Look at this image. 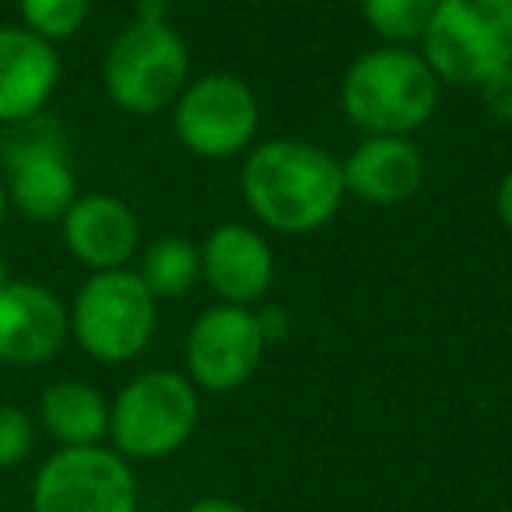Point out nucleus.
<instances>
[{"instance_id":"1","label":"nucleus","mask_w":512,"mask_h":512,"mask_svg":"<svg viewBox=\"0 0 512 512\" xmlns=\"http://www.w3.org/2000/svg\"><path fill=\"white\" fill-rule=\"evenodd\" d=\"M239 186L253 218L281 235L320 232L348 197L341 158L295 137L253 144L242 162Z\"/></svg>"},{"instance_id":"2","label":"nucleus","mask_w":512,"mask_h":512,"mask_svg":"<svg viewBox=\"0 0 512 512\" xmlns=\"http://www.w3.org/2000/svg\"><path fill=\"white\" fill-rule=\"evenodd\" d=\"M442 81L411 46H379L348 67L341 109L365 137H411L432 120Z\"/></svg>"},{"instance_id":"3","label":"nucleus","mask_w":512,"mask_h":512,"mask_svg":"<svg viewBox=\"0 0 512 512\" xmlns=\"http://www.w3.org/2000/svg\"><path fill=\"white\" fill-rule=\"evenodd\" d=\"M200 393L176 369L134 376L109 404V442L123 460H165L197 432Z\"/></svg>"},{"instance_id":"4","label":"nucleus","mask_w":512,"mask_h":512,"mask_svg":"<svg viewBox=\"0 0 512 512\" xmlns=\"http://www.w3.org/2000/svg\"><path fill=\"white\" fill-rule=\"evenodd\" d=\"M71 337L88 358L102 365L134 362L148 351L158 330V299L144 288L137 271L88 274L67 306Z\"/></svg>"},{"instance_id":"5","label":"nucleus","mask_w":512,"mask_h":512,"mask_svg":"<svg viewBox=\"0 0 512 512\" xmlns=\"http://www.w3.org/2000/svg\"><path fill=\"white\" fill-rule=\"evenodd\" d=\"M102 85L113 106L123 113H165L190 85V50L169 22L134 18L109 43L106 60H102Z\"/></svg>"},{"instance_id":"6","label":"nucleus","mask_w":512,"mask_h":512,"mask_svg":"<svg viewBox=\"0 0 512 512\" xmlns=\"http://www.w3.org/2000/svg\"><path fill=\"white\" fill-rule=\"evenodd\" d=\"M0 179L8 190L11 211H18L32 225H60L67 207L78 200V176L64 127L46 113L4 127Z\"/></svg>"},{"instance_id":"7","label":"nucleus","mask_w":512,"mask_h":512,"mask_svg":"<svg viewBox=\"0 0 512 512\" xmlns=\"http://www.w3.org/2000/svg\"><path fill=\"white\" fill-rule=\"evenodd\" d=\"M418 46L442 85H484L512 64V0H439Z\"/></svg>"},{"instance_id":"8","label":"nucleus","mask_w":512,"mask_h":512,"mask_svg":"<svg viewBox=\"0 0 512 512\" xmlns=\"http://www.w3.org/2000/svg\"><path fill=\"white\" fill-rule=\"evenodd\" d=\"M176 141L197 158H235L260 134V99L242 78L225 71L190 78L172 106Z\"/></svg>"},{"instance_id":"9","label":"nucleus","mask_w":512,"mask_h":512,"mask_svg":"<svg viewBox=\"0 0 512 512\" xmlns=\"http://www.w3.org/2000/svg\"><path fill=\"white\" fill-rule=\"evenodd\" d=\"M137 477L113 446H71L46 456L32 481V512H137Z\"/></svg>"},{"instance_id":"10","label":"nucleus","mask_w":512,"mask_h":512,"mask_svg":"<svg viewBox=\"0 0 512 512\" xmlns=\"http://www.w3.org/2000/svg\"><path fill=\"white\" fill-rule=\"evenodd\" d=\"M264 330L253 309L211 306L186 334V376L197 390L228 393L256 376L264 362Z\"/></svg>"},{"instance_id":"11","label":"nucleus","mask_w":512,"mask_h":512,"mask_svg":"<svg viewBox=\"0 0 512 512\" xmlns=\"http://www.w3.org/2000/svg\"><path fill=\"white\" fill-rule=\"evenodd\" d=\"M71 337L67 306L39 281L11 278L0 288V362L11 369H39L53 362Z\"/></svg>"},{"instance_id":"12","label":"nucleus","mask_w":512,"mask_h":512,"mask_svg":"<svg viewBox=\"0 0 512 512\" xmlns=\"http://www.w3.org/2000/svg\"><path fill=\"white\" fill-rule=\"evenodd\" d=\"M60 235L67 253L92 274L120 271L141 253L137 214L113 193H78L60 218Z\"/></svg>"},{"instance_id":"13","label":"nucleus","mask_w":512,"mask_h":512,"mask_svg":"<svg viewBox=\"0 0 512 512\" xmlns=\"http://www.w3.org/2000/svg\"><path fill=\"white\" fill-rule=\"evenodd\" d=\"M204 281L225 306H253L274 285L271 242L249 225L225 221L200 242Z\"/></svg>"},{"instance_id":"14","label":"nucleus","mask_w":512,"mask_h":512,"mask_svg":"<svg viewBox=\"0 0 512 512\" xmlns=\"http://www.w3.org/2000/svg\"><path fill=\"white\" fill-rule=\"evenodd\" d=\"M60 53L25 25H0V127H15L50 106L60 85Z\"/></svg>"},{"instance_id":"15","label":"nucleus","mask_w":512,"mask_h":512,"mask_svg":"<svg viewBox=\"0 0 512 512\" xmlns=\"http://www.w3.org/2000/svg\"><path fill=\"white\" fill-rule=\"evenodd\" d=\"M344 190L362 204L393 207L425 183V158L411 137H365L341 162Z\"/></svg>"},{"instance_id":"16","label":"nucleus","mask_w":512,"mask_h":512,"mask_svg":"<svg viewBox=\"0 0 512 512\" xmlns=\"http://www.w3.org/2000/svg\"><path fill=\"white\" fill-rule=\"evenodd\" d=\"M39 428L60 449L102 446L109 439V400L85 379H60L39 397Z\"/></svg>"},{"instance_id":"17","label":"nucleus","mask_w":512,"mask_h":512,"mask_svg":"<svg viewBox=\"0 0 512 512\" xmlns=\"http://www.w3.org/2000/svg\"><path fill=\"white\" fill-rule=\"evenodd\" d=\"M137 278L155 299H183L204 281L200 242L186 239V235H162V239L148 242L141 246Z\"/></svg>"},{"instance_id":"18","label":"nucleus","mask_w":512,"mask_h":512,"mask_svg":"<svg viewBox=\"0 0 512 512\" xmlns=\"http://www.w3.org/2000/svg\"><path fill=\"white\" fill-rule=\"evenodd\" d=\"M439 0H362V18L386 46L421 43Z\"/></svg>"},{"instance_id":"19","label":"nucleus","mask_w":512,"mask_h":512,"mask_svg":"<svg viewBox=\"0 0 512 512\" xmlns=\"http://www.w3.org/2000/svg\"><path fill=\"white\" fill-rule=\"evenodd\" d=\"M18 15L32 36L57 46L85 29L92 0H18Z\"/></svg>"},{"instance_id":"20","label":"nucleus","mask_w":512,"mask_h":512,"mask_svg":"<svg viewBox=\"0 0 512 512\" xmlns=\"http://www.w3.org/2000/svg\"><path fill=\"white\" fill-rule=\"evenodd\" d=\"M36 418L18 404H0V470L22 467L36 449Z\"/></svg>"},{"instance_id":"21","label":"nucleus","mask_w":512,"mask_h":512,"mask_svg":"<svg viewBox=\"0 0 512 512\" xmlns=\"http://www.w3.org/2000/svg\"><path fill=\"white\" fill-rule=\"evenodd\" d=\"M477 95H481L484 109H488L495 120L512 123V64H505L502 71L491 74L484 85H477Z\"/></svg>"},{"instance_id":"22","label":"nucleus","mask_w":512,"mask_h":512,"mask_svg":"<svg viewBox=\"0 0 512 512\" xmlns=\"http://www.w3.org/2000/svg\"><path fill=\"white\" fill-rule=\"evenodd\" d=\"M256 320H260V330H264V341L267 344L281 341V337L288 334V327H292L288 313H285V309H278V306H267L264 313H256Z\"/></svg>"},{"instance_id":"23","label":"nucleus","mask_w":512,"mask_h":512,"mask_svg":"<svg viewBox=\"0 0 512 512\" xmlns=\"http://www.w3.org/2000/svg\"><path fill=\"white\" fill-rule=\"evenodd\" d=\"M495 211H498V221L505 225V232H512V169L502 176L498 183V193H495Z\"/></svg>"},{"instance_id":"24","label":"nucleus","mask_w":512,"mask_h":512,"mask_svg":"<svg viewBox=\"0 0 512 512\" xmlns=\"http://www.w3.org/2000/svg\"><path fill=\"white\" fill-rule=\"evenodd\" d=\"M183 512H249V509L239 502H232V498H197V502L186 505Z\"/></svg>"},{"instance_id":"25","label":"nucleus","mask_w":512,"mask_h":512,"mask_svg":"<svg viewBox=\"0 0 512 512\" xmlns=\"http://www.w3.org/2000/svg\"><path fill=\"white\" fill-rule=\"evenodd\" d=\"M137 18H144V22H169V4L165 0H137Z\"/></svg>"},{"instance_id":"26","label":"nucleus","mask_w":512,"mask_h":512,"mask_svg":"<svg viewBox=\"0 0 512 512\" xmlns=\"http://www.w3.org/2000/svg\"><path fill=\"white\" fill-rule=\"evenodd\" d=\"M8 214H11L8 190H4V179H0V228H4V221H8Z\"/></svg>"},{"instance_id":"27","label":"nucleus","mask_w":512,"mask_h":512,"mask_svg":"<svg viewBox=\"0 0 512 512\" xmlns=\"http://www.w3.org/2000/svg\"><path fill=\"white\" fill-rule=\"evenodd\" d=\"M11 278H15V274H11V264H8V256L0 253V288L8 285V281H11Z\"/></svg>"}]
</instances>
